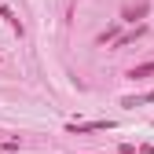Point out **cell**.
Masks as SVG:
<instances>
[{
	"label": "cell",
	"instance_id": "1",
	"mask_svg": "<svg viewBox=\"0 0 154 154\" xmlns=\"http://www.w3.org/2000/svg\"><path fill=\"white\" fill-rule=\"evenodd\" d=\"M114 128V121H81V125H70V132H103Z\"/></svg>",
	"mask_w": 154,
	"mask_h": 154
},
{
	"label": "cell",
	"instance_id": "2",
	"mask_svg": "<svg viewBox=\"0 0 154 154\" xmlns=\"http://www.w3.org/2000/svg\"><path fill=\"white\" fill-rule=\"evenodd\" d=\"M147 8H150V4H147V0H140V4H136V8H132V4H128V8H125V18H128V22H136V18H143V15H147Z\"/></svg>",
	"mask_w": 154,
	"mask_h": 154
},
{
	"label": "cell",
	"instance_id": "3",
	"mask_svg": "<svg viewBox=\"0 0 154 154\" xmlns=\"http://www.w3.org/2000/svg\"><path fill=\"white\" fill-rule=\"evenodd\" d=\"M150 73H154V59H150V63H140V66H132V70H128V77H136V81H140V77H150Z\"/></svg>",
	"mask_w": 154,
	"mask_h": 154
},
{
	"label": "cell",
	"instance_id": "4",
	"mask_svg": "<svg viewBox=\"0 0 154 154\" xmlns=\"http://www.w3.org/2000/svg\"><path fill=\"white\" fill-rule=\"evenodd\" d=\"M140 103H154V92H147V95H128V99H121V106H140Z\"/></svg>",
	"mask_w": 154,
	"mask_h": 154
}]
</instances>
